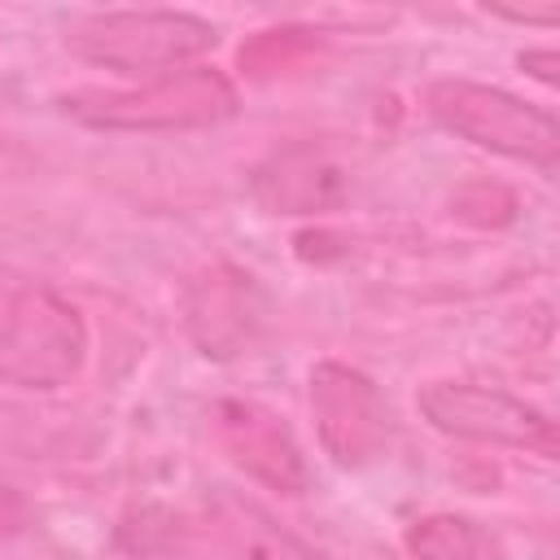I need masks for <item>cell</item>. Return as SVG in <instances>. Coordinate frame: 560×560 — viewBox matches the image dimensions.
<instances>
[{"instance_id":"obj_1","label":"cell","mask_w":560,"mask_h":560,"mask_svg":"<svg viewBox=\"0 0 560 560\" xmlns=\"http://www.w3.org/2000/svg\"><path fill=\"white\" fill-rule=\"evenodd\" d=\"M236 88L214 66H188L140 88H79L61 109L96 131H201L236 114Z\"/></svg>"},{"instance_id":"obj_2","label":"cell","mask_w":560,"mask_h":560,"mask_svg":"<svg viewBox=\"0 0 560 560\" xmlns=\"http://www.w3.org/2000/svg\"><path fill=\"white\" fill-rule=\"evenodd\" d=\"M88 359V324L74 302L44 284L0 293V385L61 389Z\"/></svg>"},{"instance_id":"obj_3","label":"cell","mask_w":560,"mask_h":560,"mask_svg":"<svg viewBox=\"0 0 560 560\" xmlns=\"http://www.w3.org/2000/svg\"><path fill=\"white\" fill-rule=\"evenodd\" d=\"M214 26L197 13L179 9H118L88 13L66 26V48L79 61L118 70V74H153V70H188L201 52L214 48Z\"/></svg>"},{"instance_id":"obj_4","label":"cell","mask_w":560,"mask_h":560,"mask_svg":"<svg viewBox=\"0 0 560 560\" xmlns=\"http://www.w3.org/2000/svg\"><path fill=\"white\" fill-rule=\"evenodd\" d=\"M424 109L433 114L438 127H446L451 136L477 149H490L512 162H529L542 175L556 171V153H560L556 118L503 88L472 79H438L424 92Z\"/></svg>"},{"instance_id":"obj_5","label":"cell","mask_w":560,"mask_h":560,"mask_svg":"<svg viewBox=\"0 0 560 560\" xmlns=\"http://www.w3.org/2000/svg\"><path fill=\"white\" fill-rule=\"evenodd\" d=\"M416 407L446 438L556 459V420L508 389L477 381H429L420 385Z\"/></svg>"},{"instance_id":"obj_6","label":"cell","mask_w":560,"mask_h":560,"mask_svg":"<svg viewBox=\"0 0 560 560\" xmlns=\"http://www.w3.org/2000/svg\"><path fill=\"white\" fill-rule=\"evenodd\" d=\"M306 398H311V416H315L319 442L332 455V464L368 468L389 451L394 411L368 372L324 359L311 368Z\"/></svg>"},{"instance_id":"obj_7","label":"cell","mask_w":560,"mask_h":560,"mask_svg":"<svg viewBox=\"0 0 560 560\" xmlns=\"http://www.w3.org/2000/svg\"><path fill=\"white\" fill-rule=\"evenodd\" d=\"M267 319V298L258 280L232 262L197 271L184 289V328L206 359H236L254 346Z\"/></svg>"},{"instance_id":"obj_8","label":"cell","mask_w":560,"mask_h":560,"mask_svg":"<svg viewBox=\"0 0 560 560\" xmlns=\"http://www.w3.org/2000/svg\"><path fill=\"white\" fill-rule=\"evenodd\" d=\"M214 438L223 455L254 481L280 494H302L311 486L302 446L293 429L262 402L254 398H223L214 407Z\"/></svg>"},{"instance_id":"obj_9","label":"cell","mask_w":560,"mask_h":560,"mask_svg":"<svg viewBox=\"0 0 560 560\" xmlns=\"http://www.w3.org/2000/svg\"><path fill=\"white\" fill-rule=\"evenodd\" d=\"M249 188L267 214H324L350 197V166L319 140H289L254 166Z\"/></svg>"},{"instance_id":"obj_10","label":"cell","mask_w":560,"mask_h":560,"mask_svg":"<svg viewBox=\"0 0 560 560\" xmlns=\"http://www.w3.org/2000/svg\"><path fill=\"white\" fill-rule=\"evenodd\" d=\"M201 529L223 560H324L311 547H302L293 534H284L267 512L241 499L214 503Z\"/></svg>"},{"instance_id":"obj_11","label":"cell","mask_w":560,"mask_h":560,"mask_svg":"<svg viewBox=\"0 0 560 560\" xmlns=\"http://www.w3.org/2000/svg\"><path fill=\"white\" fill-rule=\"evenodd\" d=\"M411 560H503V542L472 516L459 512H429L416 516L402 534Z\"/></svg>"},{"instance_id":"obj_12","label":"cell","mask_w":560,"mask_h":560,"mask_svg":"<svg viewBox=\"0 0 560 560\" xmlns=\"http://www.w3.org/2000/svg\"><path fill=\"white\" fill-rule=\"evenodd\" d=\"M319 48H324L319 31H306V26H271V31H258L249 44H241L236 61H241V70L249 79H271V74L302 70Z\"/></svg>"},{"instance_id":"obj_13","label":"cell","mask_w":560,"mask_h":560,"mask_svg":"<svg viewBox=\"0 0 560 560\" xmlns=\"http://www.w3.org/2000/svg\"><path fill=\"white\" fill-rule=\"evenodd\" d=\"M31 525V499L13 486H0V542H9L13 534H22Z\"/></svg>"},{"instance_id":"obj_14","label":"cell","mask_w":560,"mask_h":560,"mask_svg":"<svg viewBox=\"0 0 560 560\" xmlns=\"http://www.w3.org/2000/svg\"><path fill=\"white\" fill-rule=\"evenodd\" d=\"M494 18H508V22H525V26H556L560 22V4H542V9H521V4H494L490 9Z\"/></svg>"},{"instance_id":"obj_15","label":"cell","mask_w":560,"mask_h":560,"mask_svg":"<svg viewBox=\"0 0 560 560\" xmlns=\"http://www.w3.org/2000/svg\"><path fill=\"white\" fill-rule=\"evenodd\" d=\"M521 66L538 79V83H556V66H560V57H556V48H529V52H521Z\"/></svg>"}]
</instances>
